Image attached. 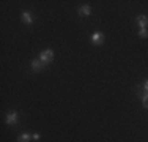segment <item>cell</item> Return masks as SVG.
Masks as SVG:
<instances>
[{
    "label": "cell",
    "instance_id": "obj_1",
    "mask_svg": "<svg viewBox=\"0 0 148 142\" xmlns=\"http://www.w3.org/2000/svg\"><path fill=\"white\" fill-rule=\"evenodd\" d=\"M52 59H54V52H52L51 49H44V51L40 54V60L44 63V65L51 63V62H52Z\"/></svg>",
    "mask_w": 148,
    "mask_h": 142
},
{
    "label": "cell",
    "instance_id": "obj_2",
    "mask_svg": "<svg viewBox=\"0 0 148 142\" xmlns=\"http://www.w3.org/2000/svg\"><path fill=\"white\" fill-rule=\"evenodd\" d=\"M91 43H93L95 46H101L104 43V35L101 33V32H95V33L91 35Z\"/></svg>",
    "mask_w": 148,
    "mask_h": 142
},
{
    "label": "cell",
    "instance_id": "obj_3",
    "mask_svg": "<svg viewBox=\"0 0 148 142\" xmlns=\"http://www.w3.org/2000/svg\"><path fill=\"white\" fill-rule=\"evenodd\" d=\"M137 24H139V28H147L148 26V17L145 14H140L139 17H137Z\"/></svg>",
    "mask_w": 148,
    "mask_h": 142
},
{
    "label": "cell",
    "instance_id": "obj_4",
    "mask_svg": "<svg viewBox=\"0 0 148 142\" xmlns=\"http://www.w3.org/2000/svg\"><path fill=\"white\" fill-rule=\"evenodd\" d=\"M16 122H17V112L16 111L10 112L8 115H6V123H8V125H14Z\"/></svg>",
    "mask_w": 148,
    "mask_h": 142
},
{
    "label": "cell",
    "instance_id": "obj_5",
    "mask_svg": "<svg viewBox=\"0 0 148 142\" xmlns=\"http://www.w3.org/2000/svg\"><path fill=\"white\" fill-rule=\"evenodd\" d=\"M44 66L46 65L41 62V60H33V62H32V70H33V71H41Z\"/></svg>",
    "mask_w": 148,
    "mask_h": 142
},
{
    "label": "cell",
    "instance_id": "obj_6",
    "mask_svg": "<svg viewBox=\"0 0 148 142\" xmlns=\"http://www.w3.org/2000/svg\"><path fill=\"white\" fill-rule=\"evenodd\" d=\"M90 6L88 5H82L79 8V16H82V17H87V16H90Z\"/></svg>",
    "mask_w": 148,
    "mask_h": 142
},
{
    "label": "cell",
    "instance_id": "obj_7",
    "mask_svg": "<svg viewBox=\"0 0 148 142\" xmlns=\"http://www.w3.org/2000/svg\"><path fill=\"white\" fill-rule=\"evenodd\" d=\"M22 21L25 24H32L33 22V17H32V13H29V11H24L22 13Z\"/></svg>",
    "mask_w": 148,
    "mask_h": 142
},
{
    "label": "cell",
    "instance_id": "obj_8",
    "mask_svg": "<svg viewBox=\"0 0 148 142\" xmlns=\"http://www.w3.org/2000/svg\"><path fill=\"white\" fill-rule=\"evenodd\" d=\"M32 139V136L29 133H22V134H19V137H17V142H30Z\"/></svg>",
    "mask_w": 148,
    "mask_h": 142
},
{
    "label": "cell",
    "instance_id": "obj_9",
    "mask_svg": "<svg viewBox=\"0 0 148 142\" xmlns=\"http://www.w3.org/2000/svg\"><path fill=\"white\" fill-rule=\"evenodd\" d=\"M142 104H143V108H145V109H148V93H147V92L143 93V97H142Z\"/></svg>",
    "mask_w": 148,
    "mask_h": 142
},
{
    "label": "cell",
    "instance_id": "obj_10",
    "mask_svg": "<svg viewBox=\"0 0 148 142\" xmlns=\"http://www.w3.org/2000/svg\"><path fill=\"white\" fill-rule=\"evenodd\" d=\"M139 35H140L142 38H147V37H148V30H147V28H140V30H139Z\"/></svg>",
    "mask_w": 148,
    "mask_h": 142
},
{
    "label": "cell",
    "instance_id": "obj_11",
    "mask_svg": "<svg viewBox=\"0 0 148 142\" xmlns=\"http://www.w3.org/2000/svg\"><path fill=\"white\" fill-rule=\"evenodd\" d=\"M32 139H33V141H38V139H40V134H38V133L32 134Z\"/></svg>",
    "mask_w": 148,
    "mask_h": 142
},
{
    "label": "cell",
    "instance_id": "obj_12",
    "mask_svg": "<svg viewBox=\"0 0 148 142\" xmlns=\"http://www.w3.org/2000/svg\"><path fill=\"white\" fill-rule=\"evenodd\" d=\"M143 90H145L147 93H148V79L145 81V84H143Z\"/></svg>",
    "mask_w": 148,
    "mask_h": 142
}]
</instances>
